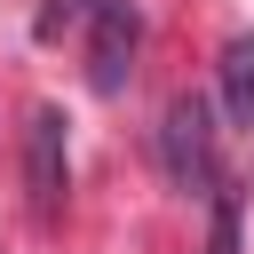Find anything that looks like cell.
Instances as JSON below:
<instances>
[{
  "label": "cell",
  "instance_id": "6da1fadb",
  "mask_svg": "<svg viewBox=\"0 0 254 254\" xmlns=\"http://www.w3.org/2000/svg\"><path fill=\"white\" fill-rule=\"evenodd\" d=\"M159 167H167V183H175L183 198H206V190L222 183L206 95H175V103H167V119H159Z\"/></svg>",
  "mask_w": 254,
  "mask_h": 254
},
{
  "label": "cell",
  "instance_id": "7a4b0ae2",
  "mask_svg": "<svg viewBox=\"0 0 254 254\" xmlns=\"http://www.w3.org/2000/svg\"><path fill=\"white\" fill-rule=\"evenodd\" d=\"M135 40H143V16L127 0H95L87 8V79L95 95H127L135 79Z\"/></svg>",
  "mask_w": 254,
  "mask_h": 254
},
{
  "label": "cell",
  "instance_id": "3957f363",
  "mask_svg": "<svg viewBox=\"0 0 254 254\" xmlns=\"http://www.w3.org/2000/svg\"><path fill=\"white\" fill-rule=\"evenodd\" d=\"M24 183H32V206L40 214L64 206V111H48V103L24 127Z\"/></svg>",
  "mask_w": 254,
  "mask_h": 254
},
{
  "label": "cell",
  "instance_id": "277c9868",
  "mask_svg": "<svg viewBox=\"0 0 254 254\" xmlns=\"http://www.w3.org/2000/svg\"><path fill=\"white\" fill-rule=\"evenodd\" d=\"M214 71H222V111H230V127H254V32H238Z\"/></svg>",
  "mask_w": 254,
  "mask_h": 254
},
{
  "label": "cell",
  "instance_id": "5b68a950",
  "mask_svg": "<svg viewBox=\"0 0 254 254\" xmlns=\"http://www.w3.org/2000/svg\"><path fill=\"white\" fill-rule=\"evenodd\" d=\"M206 198H214V254H238V190L214 183Z\"/></svg>",
  "mask_w": 254,
  "mask_h": 254
}]
</instances>
